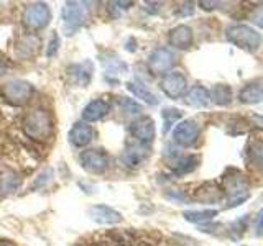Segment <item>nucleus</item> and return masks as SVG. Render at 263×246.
<instances>
[{
    "label": "nucleus",
    "mask_w": 263,
    "mask_h": 246,
    "mask_svg": "<svg viewBox=\"0 0 263 246\" xmlns=\"http://www.w3.org/2000/svg\"><path fill=\"white\" fill-rule=\"evenodd\" d=\"M22 128L28 138L38 143H46L53 136V118L45 109H33L25 115Z\"/></svg>",
    "instance_id": "nucleus-1"
},
{
    "label": "nucleus",
    "mask_w": 263,
    "mask_h": 246,
    "mask_svg": "<svg viewBox=\"0 0 263 246\" xmlns=\"http://www.w3.org/2000/svg\"><path fill=\"white\" fill-rule=\"evenodd\" d=\"M222 192L227 197V207H238L250 197V187L245 176L237 169H229L222 176Z\"/></svg>",
    "instance_id": "nucleus-2"
},
{
    "label": "nucleus",
    "mask_w": 263,
    "mask_h": 246,
    "mask_svg": "<svg viewBox=\"0 0 263 246\" xmlns=\"http://www.w3.org/2000/svg\"><path fill=\"white\" fill-rule=\"evenodd\" d=\"M226 38L237 48L249 53L257 51L261 43L260 33L249 27V25H230L226 30Z\"/></svg>",
    "instance_id": "nucleus-3"
},
{
    "label": "nucleus",
    "mask_w": 263,
    "mask_h": 246,
    "mask_svg": "<svg viewBox=\"0 0 263 246\" xmlns=\"http://www.w3.org/2000/svg\"><path fill=\"white\" fill-rule=\"evenodd\" d=\"M89 16V7L86 2H66L61 10L63 31L68 36L74 35Z\"/></svg>",
    "instance_id": "nucleus-4"
},
{
    "label": "nucleus",
    "mask_w": 263,
    "mask_h": 246,
    "mask_svg": "<svg viewBox=\"0 0 263 246\" xmlns=\"http://www.w3.org/2000/svg\"><path fill=\"white\" fill-rule=\"evenodd\" d=\"M2 94L7 98V102H10L13 105H25L31 100L33 94H35V89L27 80L12 79L2 87Z\"/></svg>",
    "instance_id": "nucleus-5"
},
{
    "label": "nucleus",
    "mask_w": 263,
    "mask_h": 246,
    "mask_svg": "<svg viewBox=\"0 0 263 246\" xmlns=\"http://www.w3.org/2000/svg\"><path fill=\"white\" fill-rule=\"evenodd\" d=\"M51 20V10L49 7L43 2L30 4L23 10V23L31 30H40L45 28Z\"/></svg>",
    "instance_id": "nucleus-6"
},
{
    "label": "nucleus",
    "mask_w": 263,
    "mask_h": 246,
    "mask_svg": "<svg viewBox=\"0 0 263 246\" xmlns=\"http://www.w3.org/2000/svg\"><path fill=\"white\" fill-rule=\"evenodd\" d=\"M175 64H176V56L168 48H156L148 56V69L153 74H156V76L168 74Z\"/></svg>",
    "instance_id": "nucleus-7"
},
{
    "label": "nucleus",
    "mask_w": 263,
    "mask_h": 246,
    "mask_svg": "<svg viewBox=\"0 0 263 246\" xmlns=\"http://www.w3.org/2000/svg\"><path fill=\"white\" fill-rule=\"evenodd\" d=\"M161 90L166 97L173 98V100H178L179 97H183L186 94L187 89V80L184 77L183 72L179 71H171L168 74H164V77L161 79Z\"/></svg>",
    "instance_id": "nucleus-8"
},
{
    "label": "nucleus",
    "mask_w": 263,
    "mask_h": 246,
    "mask_svg": "<svg viewBox=\"0 0 263 246\" xmlns=\"http://www.w3.org/2000/svg\"><path fill=\"white\" fill-rule=\"evenodd\" d=\"M81 166L94 174H102L109 168V156L102 150H86L79 156Z\"/></svg>",
    "instance_id": "nucleus-9"
},
{
    "label": "nucleus",
    "mask_w": 263,
    "mask_h": 246,
    "mask_svg": "<svg viewBox=\"0 0 263 246\" xmlns=\"http://www.w3.org/2000/svg\"><path fill=\"white\" fill-rule=\"evenodd\" d=\"M201 135V128L194 120H181L173 130V139L179 146H193Z\"/></svg>",
    "instance_id": "nucleus-10"
},
{
    "label": "nucleus",
    "mask_w": 263,
    "mask_h": 246,
    "mask_svg": "<svg viewBox=\"0 0 263 246\" xmlns=\"http://www.w3.org/2000/svg\"><path fill=\"white\" fill-rule=\"evenodd\" d=\"M130 133L138 143L142 145H150L155 139V121L150 117H140L135 121H132L130 125Z\"/></svg>",
    "instance_id": "nucleus-11"
},
{
    "label": "nucleus",
    "mask_w": 263,
    "mask_h": 246,
    "mask_svg": "<svg viewBox=\"0 0 263 246\" xmlns=\"http://www.w3.org/2000/svg\"><path fill=\"white\" fill-rule=\"evenodd\" d=\"M148 156H150V148L142 143H134L125 148V151L120 156V161L127 168H138L148 159Z\"/></svg>",
    "instance_id": "nucleus-12"
},
{
    "label": "nucleus",
    "mask_w": 263,
    "mask_h": 246,
    "mask_svg": "<svg viewBox=\"0 0 263 246\" xmlns=\"http://www.w3.org/2000/svg\"><path fill=\"white\" fill-rule=\"evenodd\" d=\"M87 215L99 225H117L123 220L120 213L109 205H92V207H89Z\"/></svg>",
    "instance_id": "nucleus-13"
},
{
    "label": "nucleus",
    "mask_w": 263,
    "mask_h": 246,
    "mask_svg": "<svg viewBox=\"0 0 263 246\" xmlns=\"http://www.w3.org/2000/svg\"><path fill=\"white\" fill-rule=\"evenodd\" d=\"M193 39H194L193 30L191 27H187V25H178V27L170 30L168 41H170V45L176 49H187L193 45Z\"/></svg>",
    "instance_id": "nucleus-14"
},
{
    "label": "nucleus",
    "mask_w": 263,
    "mask_h": 246,
    "mask_svg": "<svg viewBox=\"0 0 263 246\" xmlns=\"http://www.w3.org/2000/svg\"><path fill=\"white\" fill-rule=\"evenodd\" d=\"M92 138H94V130L86 121L74 123V127L69 130V141L78 148L87 146L92 141Z\"/></svg>",
    "instance_id": "nucleus-15"
},
{
    "label": "nucleus",
    "mask_w": 263,
    "mask_h": 246,
    "mask_svg": "<svg viewBox=\"0 0 263 246\" xmlns=\"http://www.w3.org/2000/svg\"><path fill=\"white\" fill-rule=\"evenodd\" d=\"M109 110H110L109 102H105L104 98H96V100L89 102L84 107V110H82V118H84L86 123L99 121L109 113Z\"/></svg>",
    "instance_id": "nucleus-16"
},
{
    "label": "nucleus",
    "mask_w": 263,
    "mask_h": 246,
    "mask_svg": "<svg viewBox=\"0 0 263 246\" xmlns=\"http://www.w3.org/2000/svg\"><path fill=\"white\" fill-rule=\"evenodd\" d=\"M197 164H199V156L196 154H186V156H175L170 161V168L175 171V174L183 176V174H189L193 172Z\"/></svg>",
    "instance_id": "nucleus-17"
},
{
    "label": "nucleus",
    "mask_w": 263,
    "mask_h": 246,
    "mask_svg": "<svg viewBox=\"0 0 263 246\" xmlns=\"http://www.w3.org/2000/svg\"><path fill=\"white\" fill-rule=\"evenodd\" d=\"M222 195H224V192H222V189L216 182H204L201 187L196 189L194 199L202 203H214L219 202L222 199Z\"/></svg>",
    "instance_id": "nucleus-18"
},
{
    "label": "nucleus",
    "mask_w": 263,
    "mask_h": 246,
    "mask_svg": "<svg viewBox=\"0 0 263 246\" xmlns=\"http://www.w3.org/2000/svg\"><path fill=\"white\" fill-rule=\"evenodd\" d=\"M238 100L242 104H249V105L263 102V82L255 80V82H250V84L243 86V89L238 92Z\"/></svg>",
    "instance_id": "nucleus-19"
},
{
    "label": "nucleus",
    "mask_w": 263,
    "mask_h": 246,
    "mask_svg": "<svg viewBox=\"0 0 263 246\" xmlns=\"http://www.w3.org/2000/svg\"><path fill=\"white\" fill-rule=\"evenodd\" d=\"M22 186V177L15 171H4L0 172V197L10 195L16 192Z\"/></svg>",
    "instance_id": "nucleus-20"
},
{
    "label": "nucleus",
    "mask_w": 263,
    "mask_h": 246,
    "mask_svg": "<svg viewBox=\"0 0 263 246\" xmlns=\"http://www.w3.org/2000/svg\"><path fill=\"white\" fill-rule=\"evenodd\" d=\"M74 72H69L71 76H72V80L74 82H78V84L81 87H84L89 84V80L90 77H92V63L90 61H84V63H81V64H76V66H72L71 68Z\"/></svg>",
    "instance_id": "nucleus-21"
},
{
    "label": "nucleus",
    "mask_w": 263,
    "mask_h": 246,
    "mask_svg": "<svg viewBox=\"0 0 263 246\" xmlns=\"http://www.w3.org/2000/svg\"><path fill=\"white\" fill-rule=\"evenodd\" d=\"M211 97H209V90L202 87V86H196L193 87L191 90L187 92L186 95V102L193 107H197V109H201V107H205L209 104Z\"/></svg>",
    "instance_id": "nucleus-22"
},
{
    "label": "nucleus",
    "mask_w": 263,
    "mask_h": 246,
    "mask_svg": "<svg viewBox=\"0 0 263 246\" xmlns=\"http://www.w3.org/2000/svg\"><path fill=\"white\" fill-rule=\"evenodd\" d=\"M209 97L216 105H220V107L229 105L232 102V89H230L227 84H217L211 89Z\"/></svg>",
    "instance_id": "nucleus-23"
},
{
    "label": "nucleus",
    "mask_w": 263,
    "mask_h": 246,
    "mask_svg": "<svg viewBox=\"0 0 263 246\" xmlns=\"http://www.w3.org/2000/svg\"><path fill=\"white\" fill-rule=\"evenodd\" d=\"M127 89L130 90L132 94H134L137 98L140 100H143L145 104L148 105H158V97H156L152 90H148L143 84H138V82H128L127 84Z\"/></svg>",
    "instance_id": "nucleus-24"
},
{
    "label": "nucleus",
    "mask_w": 263,
    "mask_h": 246,
    "mask_svg": "<svg viewBox=\"0 0 263 246\" xmlns=\"http://www.w3.org/2000/svg\"><path fill=\"white\" fill-rule=\"evenodd\" d=\"M247 159L252 166L263 169V141L261 139H253L247 148Z\"/></svg>",
    "instance_id": "nucleus-25"
},
{
    "label": "nucleus",
    "mask_w": 263,
    "mask_h": 246,
    "mask_svg": "<svg viewBox=\"0 0 263 246\" xmlns=\"http://www.w3.org/2000/svg\"><path fill=\"white\" fill-rule=\"evenodd\" d=\"M217 210L214 209H205V210H186L183 213V217L191 221V223H197V225H202V223H208V221L214 220V217H217Z\"/></svg>",
    "instance_id": "nucleus-26"
},
{
    "label": "nucleus",
    "mask_w": 263,
    "mask_h": 246,
    "mask_svg": "<svg viewBox=\"0 0 263 246\" xmlns=\"http://www.w3.org/2000/svg\"><path fill=\"white\" fill-rule=\"evenodd\" d=\"M181 115H183V113H181V110H178V109H164L163 110V118H164L163 131H164V133H168L171 125L181 118Z\"/></svg>",
    "instance_id": "nucleus-27"
},
{
    "label": "nucleus",
    "mask_w": 263,
    "mask_h": 246,
    "mask_svg": "<svg viewBox=\"0 0 263 246\" xmlns=\"http://www.w3.org/2000/svg\"><path fill=\"white\" fill-rule=\"evenodd\" d=\"M119 104L123 110H127L128 113H138L142 110V107H140L135 100H132V98H127V97H119Z\"/></svg>",
    "instance_id": "nucleus-28"
},
{
    "label": "nucleus",
    "mask_w": 263,
    "mask_h": 246,
    "mask_svg": "<svg viewBox=\"0 0 263 246\" xmlns=\"http://www.w3.org/2000/svg\"><path fill=\"white\" fill-rule=\"evenodd\" d=\"M60 46H61V39H60V36H58V33L54 31L53 35H51V39H49V43H48L46 56H48V57L56 56V53H58V49H60Z\"/></svg>",
    "instance_id": "nucleus-29"
},
{
    "label": "nucleus",
    "mask_w": 263,
    "mask_h": 246,
    "mask_svg": "<svg viewBox=\"0 0 263 246\" xmlns=\"http://www.w3.org/2000/svg\"><path fill=\"white\" fill-rule=\"evenodd\" d=\"M250 20L257 25V27H260V28H263V5H260V7H257L255 10L250 13Z\"/></svg>",
    "instance_id": "nucleus-30"
},
{
    "label": "nucleus",
    "mask_w": 263,
    "mask_h": 246,
    "mask_svg": "<svg viewBox=\"0 0 263 246\" xmlns=\"http://www.w3.org/2000/svg\"><path fill=\"white\" fill-rule=\"evenodd\" d=\"M193 12H194V4H191V2H186V4H183L178 8V13L181 16H187V15H191Z\"/></svg>",
    "instance_id": "nucleus-31"
},
{
    "label": "nucleus",
    "mask_w": 263,
    "mask_h": 246,
    "mask_svg": "<svg viewBox=\"0 0 263 246\" xmlns=\"http://www.w3.org/2000/svg\"><path fill=\"white\" fill-rule=\"evenodd\" d=\"M255 232H257V235L263 233V209L255 217Z\"/></svg>",
    "instance_id": "nucleus-32"
},
{
    "label": "nucleus",
    "mask_w": 263,
    "mask_h": 246,
    "mask_svg": "<svg viewBox=\"0 0 263 246\" xmlns=\"http://www.w3.org/2000/svg\"><path fill=\"white\" fill-rule=\"evenodd\" d=\"M199 5H201V8H204V10H214L216 8V5H220V2H199Z\"/></svg>",
    "instance_id": "nucleus-33"
},
{
    "label": "nucleus",
    "mask_w": 263,
    "mask_h": 246,
    "mask_svg": "<svg viewBox=\"0 0 263 246\" xmlns=\"http://www.w3.org/2000/svg\"><path fill=\"white\" fill-rule=\"evenodd\" d=\"M115 5H120V8H130L134 2H115Z\"/></svg>",
    "instance_id": "nucleus-34"
},
{
    "label": "nucleus",
    "mask_w": 263,
    "mask_h": 246,
    "mask_svg": "<svg viewBox=\"0 0 263 246\" xmlns=\"http://www.w3.org/2000/svg\"><path fill=\"white\" fill-rule=\"evenodd\" d=\"M4 71H5V64L2 63V59H0V76L4 74Z\"/></svg>",
    "instance_id": "nucleus-35"
}]
</instances>
